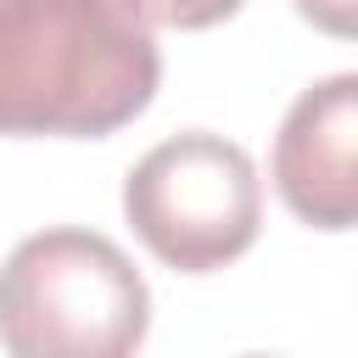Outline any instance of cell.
<instances>
[{
  "label": "cell",
  "mask_w": 358,
  "mask_h": 358,
  "mask_svg": "<svg viewBox=\"0 0 358 358\" xmlns=\"http://www.w3.org/2000/svg\"><path fill=\"white\" fill-rule=\"evenodd\" d=\"M157 84L162 56L129 0H0V134L101 140Z\"/></svg>",
  "instance_id": "6da1fadb"
},
{
  "label": "cell",
  "mask_w": 358,
  "mask_h": 358,
  "mask_svg": "<svg viewBox=\"0 0 358 358\" xmlns=\"http://www.w3.org/2000/svg\"><path fill=\"white\" fill-rule=\"evenodd\" d=\"M151 330V291L112 235L56 224L0 263V347L17 358H123Z\"/></svg>",
  "instance_id": "7a4b0ae2"
},
{
  "label": "cell",
  "mask_w": 358,
  "mask_h": 358,
  "mask_svg": "<svg viewBox=\"0 0 358 358\" xmlns=\"http://www.w3.org/2000/svg\"><path fill=\"white\" fill-rule=\"evenodd\" d=\"M123 218L157 263L179 274H213L246 257L263 229L257 162L224 134H173L129 168Z\"/></svg>",
  "instance_id": "3957f363"
},
{
  "label": "cell",
  "mask_w": 358,
  "mask_h": 358,
  "mask_svg": "<svg viewBox=\"0 0 358 358\" xmlns=\"http://www.w3.org/2000/svg\"><path fill=\"white\" fill-rule=\"evenodd\" d=\"M274 190L308 229H358V73L308 84L274 134Z\"/></svg>",
  "instance_id": "277c9868"
},
{
  "label": "cell",
  "mask_w": 358,
  "mask_h": 358,
  "mask_svg": "<svg viewBox=\"0 0 358 358\" xmlns=\"http://www.w3.org/2000/svg\"><path fill=\"white\" fill-rule=\"evenodd\" d=\"M151 28H185V34H196V28H218V22H229L246 0H129Z\"/></svg>",
  "instance_id": "5b68a950"
},
{
  "label": "cell",
  "mask_w": 358,
  "mask_h": 358,
  "mask_svg": "<svg viewBox=\"0 0 358 358\" xmlns=\"http://www.w3.org/2000/svg\"><path fill=\"white\" fill-rule=\"evenodd\" d=\"M296 11L330 39H358V0H296Z\"/></svg>",
  "instance_id": "8992f818"
}]
</instances>
